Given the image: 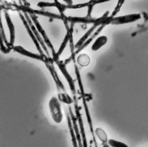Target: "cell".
Listing matches in <instances>:
<instances>
[{
  "label": "cell",
  "instance_id": "6da1fadb",
  "mask_svg": "<svg viewBox=\"0 0 148 147\" xmlns=\"http://www.w3.org/2000/svg\"><path fill=\"white\" fill-rule=\"evenodd\" d=\"M16 8L21 11L23 13H27L28 14H35L36 16H42L45 17H49L50 18H56V19H61V17L60 15L53 13L51 12H49L47 11H45L43 10H37L31 8L30 6H25L22 5H15Z\"/></svg>",
  "mask_w": 148,
  "mask_h": 147
},
{
  "label": "cell",
  "instance_id": "7a4b0ae2",
  "mask_svg": "<svg viewBox=\"0 0 148 147\" xmlns=\"http://www.w3.org/2000/svg\"><path fill=\"white\" fill-rule=\"evenodd\" d=\"M49 105L53 119L57 123H60L62 119V114L58 100L56 97H53L49 101Z\"/></svg>",
  "mask_w": 148,
  "mask_h": 147
},
{
  "label": "cell",
  "instance_id": "3957f363",
  "mask_svg": "<svg viewBox=\"0 0 148 147\" xmlns=\"http://www.w3.org/2000/svg\"><path fill=\"white\" fill-rule=\"evenodd\" d=\"M141 18V15L139 13L129 14L124 16L113 17L110 24L113 25H121L135 22Z\"/></svg>",
  "mask_w": 148,
  "mask_h": 147
},
{
  "label": "cell",
  "instance_id": "277c9868",
  "mask_svg": "<svg viewBox=\"0 0 148 147\" xmlns=\"http://www.w3.org/2000/svg\"><path fill=\"white\" fill-rule=\"evenodd\" d=\"M13 47L14 45L11 44L6 39L2 24L1 13L0 12V49L3 53L8 54L10 52Z\"/></svg>",
  "mask_w": 148,
  "mask_h": 147
},
{
  "label": "cell",
  "instance_id": "5b68a950",
  "mask_svg": "<svg viewBox=\"0 0 148 147\" xmlns=\"http://www.w3.org/2000/svg\"><path fill=\"white\" fill-rule=\"evenodd\" d=\"M32 20V21L33 22L34 24L35 25L36 28L37 29L38 31L39 32V33H40V35H41L44 42L45 43V44H46V45L53 50V52L54 51L53 50V47L52 46V44L50 40V39H49L45 31L44 30V29L43 28V27H42L41 24H40V22H39L38 20V16L35 14H28Z\"/></svg>",
  "mask_w": 148,
  "mask_h": 147
},
{
  "label": "cell",
  "instance_id": "8992f818",
  "mask_svg": "<svg viewBox=\"0 0 148 147\" xmlns=\"http://www.w3.org/2000/svg\"><path fill=\"white\" fill-rule=\"evenodd\" d=\"M13 49L14 51H16L21 55L28 56L29 58H33V59H35L36 60L42 61L44 63L47 62L50 58L47 57L45 55H42L40 54H37L31 52L29 51H27V50H25L24 48H23V47H21L20 46H15L13 47Z\"/></svg>",
  "mask_w": 148,
  "mask_h": 147
},
{
  "label": "cell",
  "instance_id": "52a82bcc",
  "mask_svg": "<svg viewBox=\"0 0 148 147\" xmlns=\"http://www.w3.org/2000/svg\"><path fill=\"white\" fill-rule=\"evenodd\" d=\"M19 16H20V18L21 21H22L23 23V25H24V27H25V29H26V30H27V32H28V33L29 37H30L31 39H32V40L33 43H34L35 46H36V47L38 51L39 52V54H40V55H45V54H43V51H42V48H41V47H40V44H39L38 40H37L36 37L34 35V33H33V32H32L31 28H30V27H29V24H28V22H27V20H26V18H25V17L24 16V14H23L21 12H19Z\"/></svg>",
  "mask_w": 148,
  "mask_h": 147
},
{
  "label": "cell",
  "instance_id": "ba28073f",
  "mask_svg": "<svg viewBox=\"0 0 148 147\" xmlns=\"http://www.w3.org/2000/svg\"><path fill=\"white\" fill-rule=\"evenodd\" d=\"M24 13V17H25V18H26V20H27V22H28V24H29L30 28H31V29H32V32H33L34 35H35V37H36L37 40H38V42H39L40 45L42 47V48H43V49L44 50V51H45V52H46L47 54L49 55V53H48V51H47V48H46V44H45V43L44 42V41H43V39H42V36H41V35H40V33H39V32L38 31L37 29L36 28V27H35V25L34 24L33 22L32 21V20H31V19L29 16L28 14H27V13Z\"/></svg>",
  "mask_w": 148,
  "mask_h": 147
},
{
  "label": "cell",
  "instance_id": "9c48e42d",
  "mask_svg": "<svg viewBox=\"0 0 148 147\" xmlns=\"http://www.w3.org/2000/svg\"><path fill=\"white\" fill-rule=\"evenodd\" d=\"M4 15L5 20L6 22V24L8 28V29L9 31V35H10V39H9V43L13 45L14 40H15V28L14 25L13 23V21L10 18V16L9 14V13L5 10L4 11Z\"/></svg>",
  "mask_w": 148,
  "mask_h": 147
},
{
  "label": "cell",
  "instance_id": "30bf717a",
  "mask_svg": "<svg viewBox=\"0 0 148 147\" xmlns=\"http://www.w3.org/2000/svg\"><path fill=\"white\" fill-rule=\"evenodd\" d=\"M37 6L41 9L55 7L58 10L60 14H64V12L66 9V5H64L62 3L58 5L55 3L54 2H45V1H40L37 3Z\"/></svg>",
  "mask_w": 148,
  "mask_h": 147
},
{
  "label": "cell",
  "instance_id": "8fae6325",
  "mask_svg": "<svg viewBox=\"0 0 148 147\" xmlns=\"http://www.w3.org/2000/svg\"><path fill=\"white\" fill-rule=\"evenodd\" d=\"M68 21L72 23H85V24H94L96 20V18L92 17H68Z\"/></svg>",
  "mask_w": 148,
  "mask_h": 147
},
{
  "label": "cell",
  "instance_id": "7c38bea8",
  "mask_svg": "<svg viewBox=\"0 0 148 147\" xmlns=\"http://www.w3.org/2000/svg\"><path fill=\"white\" fill-rule=\"evenodd\" d=\"M108 41V38L106 36H99L93 43L91 49L93 51H97L103 45H105Z\"/></svg>",
  "mask_w": 148,
  "mask_h": 147
},
{
  "label": "cell",
  "instance_id": "4fadbf2b",
  "mask_svg": "<svg viewBox=\"0 0 148 147\" xmlns=\"http://www.w3.org/2000/svg\"><path fill=\"white\" fill-rule=\"evenodd\" d=\"M90 59L88 56L86 54H82L77 58V62L82 66H85L89 63Z\"/></svg>",
  "mask_w": 148,
  "mask_h": 147
},
{
  "label": "cell",
  "instance_id": "5bb4252c",
  "mask_svg": "<svg viewBox=\"0 0 148 147\" xmlns=\"http://www.w3.org/2000/svg\"><path fill=\"white\" fill-rule=\"evenodd\" d=\"M95 133L98 138L103 142H105L107 141L106 134L103 129L101 128H97L95 130Z\"/></svg>",
  "mask_w": 148,
  "mask_h": 147
},
{
  "label": "cell",
  "instance_id": "9a60e30c",
  "mask_svg": "<svg viewBox=\"0 0 148 147\" xmlns=\"http://www.w3.org/2000/svg\"><path fill=\"white\" fill-rule=\"evenodd\" d=\"M58 99L61 101H62L64 103L70 104L72 102V100L71 98L66 93H60V94H58Z\"/></svg>",
  "mask_w": 148,
  "mask_h": 147
},
{
  "label": "cell",
  "instance_id": "2e32d148",
  "mask_svg": "<svg viewBox=\"0 0 148 147\" xmlns=\"http://www.w3.org/2000/svg\"><path fill=\"white\" fill-rule=\"evenodd\" d=\"M96 27H97V26H95V25H94L91 28H90V29L83 36V37L80 39V40L78 42L77 45H80V44H82L83 42H84L85 41V40L90 36V35L91 33V32L94 30V29Z\"/></svg>",
  "mask_w": 148,
  "mask_h": 147
},
{
  "label": "cell",
  "instance_id": "e0dca14e",
  "mask_svg": "<svg viewBox=\"0 0 148 147\" xmlns=\"http://www.w3.org/2000/svg\"><path fill=\"white\" fill-rule=\"evenodd\" d=\"M89 5V2H85V3H79L76 5H66V9H77V8H80V7H84L86 6H88Z\"/></svg>",
  "mask_w": 148,
  "mask_h": 147
},
{
  "label": "cell",
  "instance_id": "ac0fdd59",
  "mask_svg": "<svg viewBox=\"0 0 148 147\" xmlns=\"http://www.w3.org/2000/svg\"><path fill=\"white\" fill-rule=\"evenodd\" d=\"M125 0H119L118 2H117V5L114 8V10H113V13H112V14L111 15V16L112 17H114V16L117 13V12H119L121 7L122 6V5L124 3Z\"/></svg>",
  "mask_w": 148,
  "mask_h": 147
},
{
  "label": "cell",
  "instance_id": "d6986e66",
  "mask_svg": "<svg viewBox=\"0 0 148 147\" xmlns=\"http://www.w3.org/2000/svg\"><path fill=\"white\" fill-rule=\"evenodd\" d=\"M109 144L112 146H114V147H120V146H127V145L124 144V143L120 142L117 141H115L113 140H110L109 141Z\"/></svg>",
  "mask_w": 148,
  "mask_h": 147
},
{
  "label": "cell",
  "instance_id": "ffe728a7",
  "mask_svg": "<svg viewBox=\"0 0 148 147\" xmlns=\"http://www.w3.org/2000/svg\"><path fill=\"white\" fill-rule=\"evenodd\" d=\"M110 1L112 0H92V1H90V3L93 6H94L95 5L97 4H99V3H105V2H109Z\"/></svg>",
  "mask_w": 148,
  "mask_h": 147
},
{
  "label": "cell",
  "instance_id": "44dd1931",
  "mask_svg": "<svg viewBox=\"0 0 148 147\" xmlns=\"http://www.w3.org/2000/svg\"><path fill=\"white\" fill-rule=\"evenodd\" d=\"M20 5L25 6H30L29 3L27 0H19Z\"/></svg>",
  "mask_w": 148,
  "mask_h": 147
},
{
  "label": "cell",
  "instance_id": "7402d4cb",
  "mask_svg": "<svg viewBox=\"0 0 148 147\" xmlns=\"http://www.w3.org/2000/svg\"><path fill=\"white\" fill-rule=\"evenodd\" d=\"M66 5H71L73 4V1L72 0H62Z\"/></svg>",
  "mask_w": 148,
  "mask_h": 147
},
{
  "label": "cell",
  "instance_id": "603a6c76",
  "mask_svg": "<svg viewBox=\"0 0 148 147\" xmlns=\"http://www.w3.org/2000/svg\"><path fill=\"white\" fill-rule=\"evenodd\" d=\"M53 2H54L55 3H56L57 4H58V5L61 3H60V2H59L58 0H53Z\"/></svg>",
  "mask_w": 148,
  "mask_h": 147
},
{
  "label": "cell",
  "instance_id": "cb8c5ba5",
  "mask_svg": "<svg viewBox=\"0 0 148 147\" xmlns=\"http://www.w3.org/2000/svg\"><path fill=\"white\" fill-rule=\"evenodd\" d=\"M90 1H92V0H90Z\"/></svg>",
  "mask_w": 148,
  "mask_h": 147
}]
</instances>
